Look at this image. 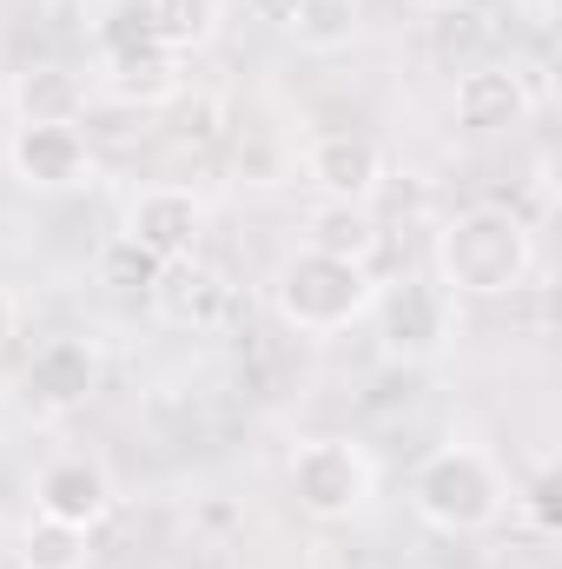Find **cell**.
Returning a JSON list of instances; mask_svg holds the SVG:
<instances>
[{"label": "cell", "instance_id": "6da1fadb", "mask_svg": "<svg viewBox=\"0 0 562 569\" xmlns=\"http://www.w3.org/2000/svg\"><path fill=\"white\" fill-rule=\"evenodd\" d=\"M536 232L503 206H470L436 232V291L443 298H503L530 279Z\"/></svg>", "mask_w": 562, "mask_h": 569}, {"label": "cell", "instance_id": "7a4b0ae2", "mask_svg": "<svg viewBox=\"0 0 562 569\" xmlns=\"http://www.w3.org/2000/svg\"><path fill=\"white\" fill-rule=\"evenodd\" d=\"M411 503H418L423 523H436L450 537H476L503 517V470L476 443H443L418 463Z\"/></svg>", "mask_w": 562, "mask_h": 569}, {"label": "cell", "instance_id": "3957f363", "mask_svg": "<svg viewBox=\"0 0 562 569\" xmlns=\"http://www.w3.org/2000/svg\"><path fill=\"white\" fill-rule=\"evenodd\" d=\"M378 305L371 291V266L358 259H331L318 246L291 252L279 272V318L304 338H331V331H351L364 311Z\"/></svg>", "mask_w": 562, "mask_h": 569}, {"label": "cell", "instance_id": "277c9868", "mask_svg": "<svg viewBox=\"0 0 562 569\" xmlns=\"http://www.w3.org/2000/svg\"><path fill=\"white\" fill-rule=\"evenodd\" d=\"M291 497L318 523H344L371 503V457L351 437H311L291 457Z\"/></svg>", "mask_w": 562, "mask_h": 569}, {"label": "cell", "instance_id": "5b68a950", "mask_svg": "<svg viewBox=\"0 0 562 569\" xmlns=\"http://www.w3.org/2000/svg\"><path fill=\"white\" fill-rule=\"evenodd\" d=\"M199 232H205V199L192 186H145L140 199L127 206V239L140 252H152L159 266L192 259L199 252Z\"/></svg>", "mask_w": 562, "mask_h": 569}, {"label": "cell", "instance_id": "8992f818", "mask_svg": "<svg viewBox=\"0 0 562 569\" xmlns=\"http://www.w3.org/2000/svg\"><path fill=\"white\" fill-rule=\"evenodd\" d=\"M304 179L331 206H364L384 186V152L358 127H331V133H318V140L304 146Z\"/></svg>", "mask_w": 562, "mask_h": 569}, {"label": "cell", "instance_id": "52a82bcc", "mask_svg": "<svg viewBox=\"0 0 562 569\" xmlns=\"http://www.w3.org/2000/svg\"><path fill=\"white\" fill-rule=\"evenodd\" d=\"M145 298H152V305H159V318H165V325H179V331H219V325H225V311H232V279L192 252V259L159 266V279H152Z\"/></svg>", "mask_w": 562, "mask_h": 569}, {"label": "cell", "instance_id": "ba28073f", "mask_svg": "<svg viewBox=\"0 0 562 569\" xmlns=\"http://www.w3.org/2000/svg\"><path fill=\"white\" fill-rule=\"evenodd\" d=\"M7 166L33 192H73V186H87L93 152H87V133L80 127H20L7 140Z\"/></svg>", "mask_w": 562, "mask_h": 569}, {"label": "cell", "instance_id": "9c48e42d", "mask_svg": "<svg viewBox=\"0 0 562 569\" xmlns=\"http://www.w3.org/2000/svg\"><path fill=\"white\" fill-rule=\"evenodd\" d=\"M450 113L463 133H510L530 120V87L510 67H463L450 87Z\"/></svg>", "mask_w": 562, "mask_h": 569}, {"label": "cell", "instance_id": "30bf717a", "mask_svg": "<svg viewBox=\"0 0 562 569\" xmlns=\"http://www.w3.org/2000/svg\"><path fill=\"white\" fill-rule=\"evenodd\" d=\"M33 510L53 517V523H73V530H93L107 510H113V483L93 457H53L40 477H33Z\"/></svg>", "mask_w": 562, "mask_h": 569}, {"label": "cell", "instance_id": "8fae6325", "mask_svg": "<svg viewBox=\"0 0 562 569\" xmlns=\"http://www.w3.org/2000/svg\"><path fill=\"white\" fill-rule=\"evenodd\" d=\"M93 385H100V351H93L87 338H47V345L27 358V391H33V405H47V411L87 405Z\"/></svg>", "mask_w": 562, "mask_h": 569}, {"label": "cell", "instance_id": "7c38bea8", "mask_svg": "<svg viewBox=\"0 0 562 569\" xmlns=\"http://www.w3.org/2000/svg\"><path fill=\"white\" fill-rule=\"evenodd\" d=\"M450 325V298L436 284H398L384 298V351L391 358H430L443 345Z\"/></svg>", "mask_w": 562, "mask_h": 569}, {"label": "cell", "instance_id": "4fadbf2b", "mask_svg": "<svg viewBox=\"0 0 562 569\" xmlns=\"http://www.w3.org/2000/svg\"><path fill=\"white\" fill-rule=\"evenodd\" d=\"M107 87L133 107H152L165 93H179V53L145 33V40H127V47H107Z\"/></svg>", "mask_w": 562, "mask_h": 569}, {"label": "cell", "instance_id": "5bb4252c", "mask_svg": "<svg viewBox=\"0 0 562 569\" xmlns=\"http://www.w3.org/2000/svg\"><path fill=\"white\" fill-rule=\"evenodd\" d=\"M13 107H20V127H73L87 107V87L73 67H27L13 80Z\"/></svg>", "mask_w": 562, "mask_h": 569}, {"label": "cell", "instance_id": "9a60e30c", "mask_svg": "<svg viewBox=\"0 0 562 569\" xmlns=\"http://www.w3.org/2000/svg\"><path fill=\"white\" fill-rule=\"evenodd\" d=\"M279 27L304 53H344L358 40V0H291Z\"/></svg>", "mask_w": 562, "mask_h": 569}, {"label": "cell", "instance_id": "2e32d148", "mask_svg": "<svg viewBox=\"0 0 562 569\" xmlns=\"http://www.w3.org/2000/svg\"><path fill=\"white\" fill-rule=\"evenodd\" d=\"M20 569H87V530L33 510V523L20 530Z\"/></svg>", "mask_w": 562, "mask_h": 569}, {"label": "cell", "instance_id": "e0dca14e", "mask_svg": "<svg viewBox=\"0 0 562 569\" xmlns=\"http://www.w3.org/2000/svg\"><path fill=\"white\" fill-rule=\"evenodd\" d=\"M311 246H318V252H331V259H358V266H364V259H371V246H378V226L364 219V206H331Z\"/></svg>", "mask_w": 562, "mask_h": 569}, {"label": "cell", "instance_id": "ac0fdd59", "mask_svg": "<svg viewBox=\"0 0 562 569\" xmlns=\"http://www.w3.org/2000/svg\"><path fill=\"white\" fill-rule=\"evenodd\" d=\"M145 20L165 47L179 40H205L212 33V0H145Z\"/></svg>", "mask_w": 562, "mask_h": 569}, {"label": "cell", "instance_id": "d6986e66", "mask_svg": "<svg viewBox=\"0 0 562 569\" xmlns=\"http://www.w3.org/2000/svg\"><path fill=\"white\" fill-rule=\"evenodd\" d=\"M152 279H159V259L140 252L127 232L100 252V284H113V291H152Z\"/></svg>", "mask_w": 562, "mask_h": 569}, {"label": "cell", "instance_id": "ffe728a7", "mask_svg": "<svg viewBox=\"0 0 562 569\" xmlns=\"http://www.w3.org/2000/svg\"><path fill=\"white\" fill-rule=\"evenodd\" d=\"M530 503H536V523H543V530H556V470H543V477H536Z\"/></svg>", "mask_w": 562, "mask_h": 569}, {"label": "cell", "instance_id": "44dd1931", "mask_svg": "<svg viewBox=\"0 0 562 569\" xmlns=\"http://www.w3.org/2000/svg\"><path fill=\"white\" fill-rule=\"evenodd\" d=\"M13 331H20V305H13V291L0 284V345H13Z\"/></svg>", "mask_w": 562, "mask_h": 569}, {"label": "cell", "instance_id": "7402d4cb", "mask_svg": "<svg viewBox=\"0 0 562 569\" xmlns=\"http://www.w3.org/2000/svg\"><path fill=\"white\" fill-rule=\"evenodd\" d=\"M259 7H265V20H284L291 13V0H259Z\"/></svg>", "mask_w": 562, "mask_h": 569}]
</instances>
